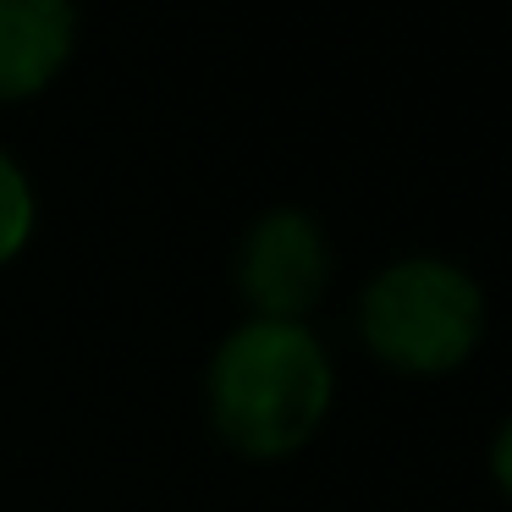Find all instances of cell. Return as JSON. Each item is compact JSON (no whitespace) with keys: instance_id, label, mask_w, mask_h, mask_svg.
Wrapping results in <instances>:
<instances>
[{"instance_id":"1","label":"cell","mask_w":512,"mask_h":512,"mask_svg":"<svg viewBox=\"0 0 512 512\" xmlns=\"http://www.w3.org/2000/svg\"><path fill=\"white\" fill-rule=\"evenodd\" d=\"M336 369L309 325L243 320L215 342L204 369V413L221 446L248 463L303 452L331 419Z\"/></svg>"},{"instance_id":"2","label":"cell","mask_w":512,"mask_h":512,"mask_svg":"<svg viewBox=\"0 0 512 512\" xmlns=\"http://www.w3.org/2000/svg\"><path fill=\"white\" fill-rule=\"evenodd\" d=\"M358 342L391 375H457L485 342V287L457 259L402 254L369 276L358 298Z\"/></svg>"},{"instance_id":"3","label":"cell","mask_w":512,"mask_h":512,"mask_svg":"<svg viewBox=\"0 0 512 512\" xmlns=\"http://www.w3.org/2000/svg\"><path fill=\"white\" fill-rule=\"evenodd\" d=\"M331 270V237L298 204H276V210L254 215L232 254V281L248 320L276 325H309V314L331 292Z\"/></svg>"},{"instance_id":"4","label":"cell","mask_w":512,"mask_h":512,"mask_svg":"<svg viewBox=\"0 0 512 512\" xmlns=\"http://www.w3.org/2000/svg\"><path fill=\"white\" fill-rule=\"evenodd\" d=\"M78 50L72 0H0V105H23L67 72Z\"/></svg>"},{"instance_id":"5","label":"cell","mask_w":512,"mask_h":512,"mask_svg":"<svg viewBox=\"0 0 512 512\" xmlns=\"http://www.w3.org/2000/svg\"><path fill=\"white\" fill-rule=\"evenodd\" d=\"M39 226V199L28 171L12 160V149H0V265H12L28 243H34Z\"/></svg>"},{"instance_id":"6","label":"cell","mask_w":512,"mask_h":512,"mask_svg":"<svg viewBox=\"0 0 512 512\" xmlns=\"http://www.w3.org/2000/svg\"><path fill=\"white\" fill-rule=\"evenodd\" d=\"M490 479H496V490L512 501V413L496 430V441H490Z\"/></svg>"}]
</instances>
